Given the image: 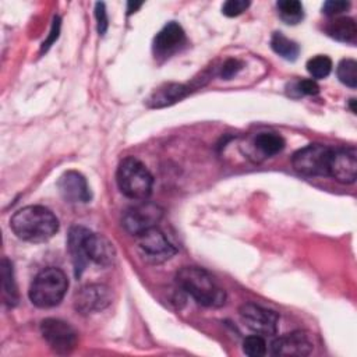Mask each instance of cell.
I'll use <instances>...</instances> for the list:
<instances>
[{
    "instance_id": "obj_1",
    "label": "cell",
    "mask_w": 357,
    "mask_h": 357,
    "mask_svg": "<svg viewBox=\"0 0 357 357\" xmlns=\"http://www.w3.org/2000/svg\"><path fill=\"white\" fill-rule=\"evenodd\" d=\"M67 247L75 278L82 275L88 262H93L100 266H110L116 259V250L113 244L105 236L93 233L84 226H73L70 229Z\"/></svg>"
},
{
    "instance_id": "obj_23",
    "label": "cell",
    "mask_w": 357,
    "mask_h": 357,
    "mask_svg": "<svg viewBox=\"0 0 357 357\" xmlns=\"http://www.w3.org/2000/svg\"><path fill=\"white\" fill-rule=\"evenodd\" d=\"M337 78L342 84L349 88L357 86V63L353 59H343L339 61L336 68Z\"/></svg>"
},
{
    "instance_id": "obj_14",
    "label": "cell",
    "mask_w": 357,
    "mask_h": 357,
    "mask_svg": "<svg viewBox=\"0 0 357 357\" xmlns=\"http://www.w3.org/2000/svg\"><path fill=\"white\" fill-rule=\"evenodd\" d=\"M57 188L67 202H89L92 198L86 178L77 170H68L57 180Z\"/></svg>"
},
{
    "instance_id": "obj_16",
    "label": "cell",
    "mask_w": 357,
    "mask_h": 357,
    "mask_svg": "<svg viewBox=\"0 0 357 357\" xmlns=\"http://www.w3.org/2000/svg\"><path fill=\"white\" fill-rule=\"evenodd\" d=\"M325 31L332 39L337 42L354 43L357 39L356 22L353 18L349 17H339L329 21L328 25L325 26Z\"/></svg>"
},
{
    "instance_id": "obj_10",
    "label": "cell",
    "mask_w": 357,
    "mask_h": 357,
    "mask_svg": "<svg viewBox=\"0 0 357 357\" xmlns=\"http://www.w3.org/2000/svg\"><path fill=\"white\" fill-rule=\"evenodd\" d=\"M238 312H240L241 321L252 332L259 335H268V336L276 333L279 315L275 311L269 308H264L254 303H245L240 307Z\"/></svg>"
},
{
    "instance_id": "obj_24",
    "label": "cell",
    "mask_w": 357,
    "mask_h": 357,
    "mask_svg": "<svg viewBox=\"0 0 357 357\" xmlns=\"http://www.w3.org/2000/svg\"><path fill=\"white\" fill-rule=\"evenodd\" d=\"M243 351L250 357H261L266 353V343L259 335H251L243 342Z\"/></svg>"
},
{
    "instance_id": "obj_26",
    "label": "cell",
    "mask_w": 357,
    "mask_h": 357,
    "mask_svg": "<svg viewBox=\"0 0 357 357\" xmlns=\"http://www.w3.org/2000/svg\"><path fill=\"white\" fill-rule=\"evenodd\" d=\"M349 7H350L349 1H344V0H328L322 6V13L329 15V17H333V15H337V14L349 10Z\"/></svg>"
},
{
    "instance_id": "obj_25",
    "label": "cell",
    "mask_w": 357,
    "mask_h": 357,
    "mask_svg": "<svg viewBox=\"0 0 357 357\" xmlns=\"http://www.w3.org/2000/svg\"><path fill=\"white\" fill-rule=\"evenodd\" d=\"M250 7V1L245 0H227L222 6V13L226 17H237Z\"/></svg>"
},
{
    "instance_id": "obj_17",
    "label": "cell",
    "mask_w": 357,
    "mask_h": 357,
    "mask_svg": "<svg viewBox=\"0 0 357 357\" xmlns=\"http://www.w3.org/2000/svg\"><path fill=\"white\" fill-rule=\"evenodd\" d=\"M188 93V88L181 84H166L158 88L148 99L152 107H163L183 99Z\"/></svg>"
},
{
    "instance_id": "obj_5",
    "label": "cell",
    "mask_w": 357,
    "mask_h": 357,
    "mask_svg": "<svg viewBox=\"0 0 357 357\" xmlns=\"http://www.w3.org/2000/svg\"><path fill=\"white\" fill-rule=\"evenodd\" d=\"M68 289V279L66 273L54 266L42 269L29 286V300L39 308H50L64 298Z\"/></svg>"
},
{
    "instance_id": "obj_22",
    "label": "cell",
    "mask_w": 357,
    "mask_h": 357,
    "mask_svg": "<svg viewBox=\"0 0 357 357\" xmlns=\"http://www.w3.org/2000/svg\"><path fill=\"white\" fill-rule=\"evenodd\" d=\"M307 71L315 79L326 78L332 71V60L325 54H317L307 61Z\"/></svg>"
},
{
    "instance_id": "obj_3",
    "label": "cell",
    "mask_w": 357,
    "mask_h": 357,
    "mask_svg": "<svg viewBox=\"0 0 357 357\" xmlns=\"http://www.w3.org/2000/svg\"><path fill=\"white\" fill-rule=\"evenodd\" d=\"M178 287L204 307L218 308L226 303V291L212 275L199 266H183L177 275Z\"/></svg>"
},
{
    "instance_id": "obj_4",
    "label": "cell",
    "mask_w": 357,
    "mask_h": 357,
    "mask_svg": "<svg viewBox=\"0 0 357 357\" xmlns=\"http://www.w3.org/2000/svg\"><path fill=\"white\" fill-rule=\"evenodd\" d=\"M116 181L121 194L135 201L148 199L153 187L152 174L146 166L134 156H127L119 163Z\"/></svg>"
},
{
    "instance_id": "obj_20",
    "label": "cell",
    "mask_w": 357,
    "mask_h": 357,
    "mask_svg": "<svg viewBox=\"0 0 357 357\" xmlns=\"http://www.w3.org/2000/svg\"><path fill=\"white\" fill-rule=\"evenodd\" d=\"M276 7L280 20L287 25H297L304 18V7L298 0H279Z\"/></svg>"
},
{
    "instance_id": "obj_28",
    "label": "cell",
    "mask_w": 357,
    "mask_h": 357,
    "mask_svg": "<svg viewBox=\"0 0 357 357\" xmlns=\"http://www.w3.org/2000/svg\"><path fill=\"white\" fill-rule=\"evenodd\" d=\"M294 89L298 92V95H317L319 92V86L315 79H301L296 82Z\"/></svg>"
},
{
    "instance_id": "obj_12",
    "label": "cell",
    "mask_w": 357,
    "mask_h": 357,
    "mask_svg": "<svg viewBox=\"0 0 357 357\" xmlns=\"http://www.w3.org/2000/svg\"><path fill=\"white\" fill-rule=\"evenodd\" d=\"M314 349L310 333L304 331H296L276 337L271 344V353L273 356L284 357H303L308 356Z\"/></svg>"
},
{
    "instance_id": "obj_8",
    "label": "cell",
    "mask_w": 357,
    "mask_h": 357,
    "mask_svg": "<svg viewBox=\"0 0 357 357\" xmlns=\"http://www.w3.org/2000/svg\"><path fill=\"white\" fill-rule=\"evenodd\" d=\"M40 333L50 349L57 354H68L78 342L77 331L66 321L57 318H46L40 322Z\"/></svg>"
},
{
    "instance_id": "obj_7",
    "label": "cell",
    "mask_w": 357,
    "mask_h": 357,
    "mask_svg": "<svg viewBox=\"0 0 357 357\" xmlns=\"http://www.w3.org/2000/svg\"><path fill=\"white\" fill-rule=\"evenodd\" d=\"M163 216V209L149 201H139L124 211L121 218L123 227L132 236H138L152 227H156Z\"/></svg>"
},
{
    "instance_id": "obj_9",
    "label": "cell",
    "mask_w": 357,
    "mask_h": 357,
    "mask_svg": "<svg viewBox=\"0 0 357 357\" xmlns=\"http://www.w3.org/2000/svg\"><path fill=\"white\" fill-rule=\"evenodd\" d=\"M137 248L139 254L152 264H162L169 261L176 252V247L167 240L165 233L152 227L137 236Z\"/></svg>"
},
{
    "instance_id": "obj_18",
    "label": "cell",
    "mask_w": 357,
    "mask_h": 357,
    "mask_svg": "<svg viewBox=\"0 0 357 357\" xmlns=\"http://www.w3.org/2000/svg\"><path fill=\"white\" fill-rule=\"evenodd\" d=\"M271 47L276 54H279L280 57H283L284 60H289V61H294L300 53V46L297 45V42L289 39L282 32L272 33Z\"/></svg>"
},
{
    "instance_id": "obj_21",
    "label": "cell",
    "mask_w": 357,
    "mask_h": 357,
    "mask_svg": "<svg viewBox=\"0 0 357 357\" xmlns=\"http://www.w3.org/2000/svg\"><path fill=\"white\" fill-rule=\"evenodd\" d=\"M254 145L264 156L269 158L283 151L284 139L273 132H261L255 137Z\"/></svg>"
},
{
    "instance_id": "obj_32",
    "label": "cell",
    "mask_w": 357,
    "mask_h": 357,
    "mask_svg": "<svg viewBox=\"0 0 357 357\" xmlns=\"http://www.w3.org/2000/svg\"><path fill=\"white\" fill-rule=\"evenodd\" d=\"M354 102H356V100H354V99H350V107H351V112H353V113H356V107H354Z\"/></svg>"
},
{
    "instance_id": "obj_29",
    "label": "cell",
    "mask_w": 357,
    "mask_h": 357,
    "mask_svg": "<svg viewBox=\"0 0 357 357\" xmlns=\"http://www.w3.org/2000/svg\"><path fill=\"white\" fill-rule=\"evenodd\" d=\"M241 67H243V64H241L238 60H236V59H229V60H226V61L223 63L220 75H222V78H225V79H230L231 77H234V75L241 70Z\"/></svg>"
},
{
    "instance_id": "obj_6",
    "label": "cell",
    "mask_w": 357,
    "mask_h": 357,
    "mask_svg": "<svg viewBox=\"0 0 357 357\" xmlns=\"http://www.w3.org/2000/svg\"><path fill=\"white\" fill-rule=\"evenodd\" d=\"M332 149L322 144H310L291 156L294 170L303 176H328Z\"/></svg>"
},
{
    "instance_id": "obj_30",
    "label": "cell",
    "mask_w": 357,
    "mask_h": 357,
    "mask_svg": "<svg viewBox=\"0 0 357 357\" xmlns=\"http://www.w3.org/2000/svg\"><path fill=\"white\" fill-rule=\"evenodd\" d=\"M59 28H60V20L56 17L54 18V22H53V28H52V32H50V36L46 42H43V46H42V50H47L49 46L57 39L59 36Z\"/></svg>"
},
{
    "instance_id": "obj_31",
    "label": "cell",
    "mask_w": 357,
    "mask_h": 357,
    "mask_svg": "<svg viewBox=\"0 0 357 357\" xmlns=\"http://www.w3.org/2000/svg\"><path fill=\"white\" fill-rule=\"evenodd\" d=\"M142 4L141 3H138V4H132V3H128V8H127V14H131V13H134L135 10H138L139 7H141Z\"/></svg>"
},
{
    "instance_id": "obj_11",
    "label": "cell",
    "mask_w": 357,
    "mask_h": 357,
    "mask_svg": "<svg viewBox=\"0 0 357 357\" xmlns=\"http://www.w3.org/2000/svg\"><path fill=\"white\" fill-rule=\"evenodd\" d=\"M112 303V290L106 284L92 283L78 290L74 297V308L82 314L89 315L99 312Z\"/></svg>"
},
{
    "instance_id": "obj_27",
    "label": "cell",
    "mask_w": 357,
    "mask_h": 357,
    "mask_svg": "<svg viewBox=\"0 0 357 357\" xmlns=\"http://www.w3.org/2000/svg\"><path fill=\"white\" fill-rule=\"evenodd\" d=\"M95 17H96V24H98V32L100 35H105L107 29V13L105 3H96L95 4Z\"/></svg>"
},
{
    "instance_id": "obj_19",
    "label": "cell",
    "mask_w": 357,
    "mask_h": 357,
    "mask_svg": "<svg viewBox=\"0 0 357 357\" xmlns=\"http://www.w3.org/2000/svg\"><path fill=\"white\" fill-rule=\"evenodd\" d=\"M1 278H3L4 303L10 307H14L18 301V291H17V284L14 280L13 265L7 258H3V261H1Z\"/></svg>"
},
{
    "instance_id": "obj_13",
    "label": "cell",
    "mask_w": 357,
    "mask_h": 357,
    "mask_svg": "<svg viewBox=\"0 0 357 357\" xmlns=\"http://www.w3.org/2000/svg\"><path fill=\"white\" fill-rule=\"evenodd\" d=\"M328 176L342 184H351L357 177V156L354 148L332 149Z\"/></svg>"
},
{
    "instance_id": "obj_15",
    "label": "cell",
    "mask_w": 357,
    "mask_h": 357,
    "mask_svg": "<svg viewBox=\"0 0 357 357\" xmlns=\"http://www.w3.org/2000/svg\"><path fill=\"white\" fill-rule=\"evenodd\" d=\"M185 42V33L176 21L167 22L153 39V52L156 56H170Z\"/></svg>"
},
{
    "instance_id": "obj_2",
    "label": "cell",
    "mask_w": 357,
    "mask_h": 357,
    "mask_svg": "<svg viewBox=\"0 0 357 357\" xmlns=\"http://www.w3.org/2000/svg\"><path fill=\"white\" fill-rule=\"evenodd\" d=\"M10 227L24 241L45 243L59 231V219L42 205H28L11 216Z\"/></svg>"
}]
</instances>
